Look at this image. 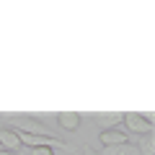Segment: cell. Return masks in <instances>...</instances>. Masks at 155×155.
I'll return each mask as SVG.
<instances>
[{
  "mask_svg": "<svg viewBox=\"0 0 155 155\" xmlns=\"http://www.w3.org/2000/svg\"><path fill=\"white\" fill-rule=\"evenodd\" d=\"M11 122L16 124V129H18V132H23V134H36V137H52V134H49V129H47L44 124L39 122V119H34V116H16V114H13V116H11Z\"/></svg>",
  "mask_w": 155,
  "mask_h": 155,
  "instance_id": "1",
  "label": "cell"
},
{
  "mask_svg": "<svg viewBox=\"0 0 155 155\" xmlns=\"http://www.w3.org/2000/svg\"><path fill=\"white\" fill-rule=\"evenodd\" d=\"M122 122L127 124L129 132L134 134H145L153 129V122H150V114H140V111H127V114L122 116Z\"/></svg>",
  "mask_w": 155,
  "mask_h": 155,
  "instance_id": "2",
  "label": "cell"
},
{
  "mask_svg": "<svg viewBox=\"0 0 155 155\" xmlns=\"http://www.w3.org/2000/svg\"><path fill=\"white\" fill-rule=\"evenodd\" d=\"M98 140H101V145L104 147H114V145H124V142H129V137L122 132L119 127H109V129H104V132L98 134Z\"/></svg>",
  "mask_w": 155,
  "mask_h": 155,
  "instance_id": "3",
  "label": "cell"
},
{
  "mask_svg": "<svg viewBox=\"0 0 155 155\" xmlns=\"http://www.w3.org/2000/svg\"><path fill=\"white\" fill-rule=\"evenodd\" d=\"M0 147L8 150V153H16V155H18V150H21V140H18V132L0 127Z\"/></svg>",
  "mask_w": 155,
  "mask_h": 155,
  "instance_id": "4",
  "label": "cell"
},
{
  "mask_svg": "<svg viewBox=\"0 0 155 155\" xmlns=\"http://www.w3.org/2000/svg\"><path fill=\"white\" fill-rule=\"evenodd\" d=\"M57 122H60L67 132H75V129L80 127V114H78V111H60V114H57Z\"/></svg>",
  "mask_w": 155,
  "mask_h": 155,
  "instance_id": "5",
  "label": "cell"
},
{
  "mask_svg": "<svg viewBox=\"0 0 155 155\" xmlns=\"http://www.w3.org/2000/svg\"><path fill=\"white\" fill-rule=\"evenodd\" d=\"M101 155H140V147L134 142H124V145H114V147H104Z\"/></svg>",
  "mask_w": 155,
  "mask_h": 155,
  "instance_id": "6",
  "label": "cell"
},
{
  "mask_svg": "<svg viewBox=\"0 0 155 155\" xmlns=\"http://www.w3.org/2000/svg\"><path fill=\"white\" fill-rule=\"evenodd\" d=\"M122 116H124V114H106V116H101L98 122H104V124H116Z\"/></svg>",
  "mask_w": 155,
  "mask_h": 155,
  "instance_id": "7",
  "label": "cell"
},
{
  "mask_svg": "<svg viewBox=\"0 0 155 155\" xmlns=\"http://www.w3.org/2000/svg\"><path fill=\"white\" fill-rule=\"evenodd\" d=\"M31 155H54V147H47V145H41V147H34Z\"/></svg>",
  "mask_w": 155,
  "mask_h": 155,
  "instance_id": "8",
  "label": "cell"
},
{
  "mask_svg": "<svg viewBox=\"0 0 155 155\" xmlns=\"http://www.w3.org/2000/svg\"><path fill=\"white\" fill-rule=\"evenodd\" d=\"M153 150H155V142H153V140H147V142H145V153L153 155Z\"/></svg>",
  "mask_w": 155,
  "mask_h": 155,
  "instance_id": "9",
  "label": "cell"
},
{
  "mask_svg": "<svg viewBox=\"0 0 155 155\" xmlns=\"http://www.w3.org/2000/svg\"><path fill=\"white\" fill-rule=\"evenodd\" d=\"M83 155H101V153H96L93 147H85V150H83Z\"/></svg>",
  "mask_w": 155,
  "mask_h": 155,
  "instance_id": "10",
  "label": "cell"
},
{
  "mask_svg": "<svg viewBox=\"0 0 155 155\" xmlns=\"http://www.w3.org/2000/svg\"><path fill=\"white\" fill-rule=\"evenodd\" d=\"M0 155H16V153H8V150H0Z\"/></svg>",
  "mask_w": 155,
  "mask_h": 155,
  "instance_id": "11",
  "label": "cell"
},
{
  "mask_svg": "<svg viewBox=\"0 0 155 155\" xmlns=\"http://www.w3.org/2000/svg\"><path fill=\"white\" fill-rule=\"evenodd\" d=\"M0 150H3V147H0Z\"/></svg>",
  "mask_w": 155,
  "mask_h": 155,
  "instance_id": "12",
  "label": "cell"
}]
</instances>
